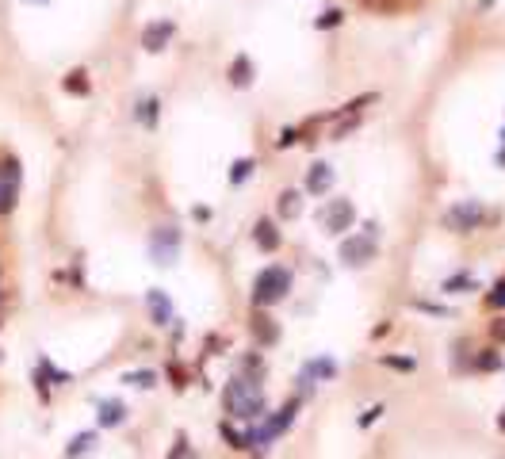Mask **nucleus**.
<instances>
[{
  "label": "nucleus",
  "instance_id": "nucleus-14",
  "mask_svg": "<svg viewBox=\"0 0 505 459\" xmlns=\"http://www.w3.org/2000/svg\"><path fill=\"white\" fill-rule=\"evenodd\" d=\"M96 448H99V429H81V433L61 448V459H84L88 451H96Z\"/></svg>",
  "mask_w": 505,
  "mask_h": 459
},
{
  "label": "nucleus",
  "instance_id": "nucleus-13",
  "mask_svg": "<svg viewBox=\"0 0 505 459\" xmlns=\"http://www.w3.org/2000/svg\"><path fill=\"white\" fill-rule=\"evenodd\" d=\"M253 245H257L260 253H280L283 234L276 230V222H272V218H260L257 226H253Z\"/></svg>",
  "mask_w": 505,
  "mask_h": 459
},
{
  "label": "nucleus",
  "instance_id": "nucleus-28",
  "mask_svg": "<svg viewBox=\"0 0 505 459\" xmlns=\"http://www.w3.org/2000/svg\"><path fill=\"white\" fill-rule=\"evenodd\" d=\"M341 24H345V12L341 8H330V12H322V16L314 19L318 31H333V27H341Z\"/></svg>",
  "mask_w": 505,
  "mask_h": 459
},
{
  "label": "nucleus",
  "instance_id": "nucleus-38",
  "mask_svg": "<svg viewBox=\"0 0 505 459\" xmlns=\"http://www.w3.org/2000/svg\"><path fill=\"white\" fill-rule=\"evenodd\" d=\"M497 429H502V433H505V410L497 413Z\"/></svg>",
  "mask_w": 505,
  "mask_h": 459
},
{
  "label": "nucleus",
  "instance_id": "nucleus-9",
  "mask_svg": "<svg viewBox=\"0 0 505 459\" xmlns=\"http://www.w3.org/2000/svg\"><path fill=\"white\" fill-rule=\"evenodd\" d=\"M173 35H176L173 19H149V24L142 27V50H146V54H161V50L173 42Z\"/></svg>",
  "mask_w": 505,
  "mask_h": 459
},
{
  "label": "nucleus",
  "instance_id": "nucleus-33",
  "mask_svg": "<svg viewBox=\"0 0 505 459\" xmlns=\"http://www.w3.org/2000/svg\"><path fill=\"white\" fill-rule=\"evenodd\" d=\"M191 456V448H188V436H176V444H173V451H169V459H188Z\"/></svg>",
  "mask_w": 505,
  "mask_h": 459
},
{
  "label": "nucleus",
  "instance_id": "nucleus-32",
  "mask_svg": "<svg viewBox=\"0 0 505 459\" xmlns=\"http://www.w3.org/2000/svg\"><path fill=\"white\" fill-rule=\"evenodd\" d=\"M295 142H298V131H295V127H283L280 138H276V149H291Z\"/></svg>",
  "mask_w": 505,
  "mask_h": 459
},
{
  "label": "nucleus",
  "instance_id": "nucleus-6",
  "mask_svg": "<svg viewBox=\"0 0 505 459\" xmlns=\"http://www.w3.org/2000/svg\"><path fill=\"white\" fill-rule=\"evenodd\" d=\"M375 253H379V245L368 234H348L341 241V264H348V268H368L375 261Z\"/></svg>",
  "mask_w": 505,
  "mask_h": 459
},
{
  "label": "nucleus",
  "instance_id": "nucleus-31",
  "mask_svg": "<svg viewBox=\"0 0 505 459\" xmlns=\"http://www.w3.org/2000/svg\"><path fill=\"white\" fill-rule=\"evenodd\" d=\"M165 371H169V379H173L176 391H184V386H188V371H184L176 360H169V368H165Z\"/></svg>",
  "mask_w": 505,
  "mask_h": 459
},
{
  "label": "nucleus",
  "instance_id": "nucleus-19",
  "mask_svg": "<svg viewBox=\"0 0 505 459\" xmlns=\"http://www.w3.org/2000/svg\"><path fill=\"white\" fill-rule=\"evenodd\" d=\"M35 368H39L42 375H46V383L54 386V391H61V386H69V383H73V371L54 368V364H50V356H39V360H35Z\"/></svg>",
  "mask_w": 505,
  "mask_h": 459
},
{
  "label": "nucleus",
  "instance_id": "nucleus-10",
  "mask_svg": "<svg viewBox=\"0 0 505 459\" xmlns=\"http://www.w3.org/2000/svg\"><path fill=\"white\" fill-rule=\"evenodd\" d=\"M146 310H149V321H153L158 329H165V326H173V321H176L173 299H169L161 287H149V291H146Z\"/></svg>",
  "mask_w": 505,
  "mask_h": 459
},
{
  "label": "nucleus",
  "instance_id": "nucleus-4",
  "mask_svg": "<svg viewBox=\"0 0 505 459\" xmlns=\"http://www.w3.org/2000/svg\"><path fill=\"white\" fill-rule=\"evenodd\" d=\"M19 184H23V165L16 153L0 157V218H8L19 207Z\"/></svg>",
  "mask_w": 505,
  "mask_h": 459
},
{
  "label": "nucleus",
  "instance_id": "nucleus-8",
  "mask_svg": "<svg viewBox=\"0 0 505 459\" xmlns=\"http://www.w3.org/2000/svg\"><path fill=\"white\" fill-rule=\"evenodd\" d=\"M333 375H337V360H330V356H318V360L303 364V371H298V391L310 394L318 383H330Z\"/></svg>",
  "mask_w": 505,
  "mask_h": 459
},
{
  "label": "nucleus",
  "instance_id": "nucleus-23",
  "mask_svg": "<svg viewBox=\"0 0 505 459\" xmlns=\"http://www.w3.org/2000/svg\"><path fill=\"white\" fill-rule=\"evenodd\" d=\"M238 375H249V379L265 375V356H260V348H253V353L241 356V371H238Z\"/></svg>",
  "mask_w": 505,
  "mask_h": 459
},
{
  "label": "nucleus",
  "instance_id": "nucleus-35",
  "mask_svg": "<svg viewBox=\"0 0 505 459\" xmlns=\"http://www.w3.org/2000/svg\"><path fill=\"white\" fill-rule=\"evenodd\" d=\"M490 333H494V341L505 344V318H494V326H490Z\"/></svg>",
  "mask_w": 505,
  "mask_h": 459
},
{
  "label": "nucleus",
  "instance_id": "nucleus-26",
  "mask_svg": "<svg viewBox=\"0 0 505 459\" xmlns=\"http://www.w3.org/2000/svg\"><path fill=\"white\" fill-rule=\"evenodd\" d=\"M502 353H497V348H482L479 356H475V371H497L502 368Z\"/></svg>",
  "mask_w": 505,
  "mask_h": 459
},
{
  "label": "nucleus",
  "instance_id": "nucleus-2",
  "mask_svg": "<svg viewBox=\"0 0 505 459\" xmlns=\"http://www.w3.org/2000/svg\"><path fill=\"white\" fill-rule=\"evenodd\" d=\"M291 287H295V272L287 264H265L253 279V306L257 310H268V306L283 303L291 295Z\"/></svg>",
  "mask_w": 505,
  "mask_h": 459
},
{
  "label": "nucleus",
  "instance_id": "nucleus-20",
  "mask_svg": "<svg viewBox=\"0 0 505 459\" xmlns=\"http://www.w3.org/2000/svg\"><path fill=\"white\" fill-rule=\"evenodd\" d=\"M440 291H444V295H467V291H479V279H475L471 272H456V276H448L444 283H440Z\"/></svg>",
  "mask_w": 505,
  "mask_h": 459
},
{
  "label": "nucleus",
  "instance_id": "nucleus-40",
  "mask_svg": "<svg viewBox=\"0 0 505 459\" xmlns=\"http://www.w3.org/2000/svg\"><path fill=\"white\" fill-rule=\"evenodd\" d=\"M0 329H4V310H0Z\"/></svg>",
  "mask_w": 505,
  "mask_h": 459
},
{
  "label": "nucleus",
  "instance_id": "nucleus-27",
  "mask_svg": "<svg viewBox=\"0 0 505 459\" xmlns=\"http://www.w3.org/2000/svg\"><path fill=\"white\" fill-rule=\"evenodd\" d=\"M31 386H35V394H39V406H50V398H54V386L46 383V375H42L39 368L31 371Z\"/></svg>",
  "mask_w": 505,
  "mask_h": 459
},
{
  "label": "nucleus",
  "instance_id": "nucleus-37",
  "mask_svg": "<svg viewBox=\"0 0 505 459\" xmlns=\"http://www.w3.org/2000/svg\"><path fill=\"white\" fill-rule=\"evenodd\" d=\"M23 4H31V8H50L54 0H23Z\"/></svg>",
  "mask_w": 505,
  "mask_h": 459
},
{
  "label": "nucleus",
  "instance_id": "nucleus-5",
  "mask_svg": "<svg viewBox=\"0 0 505 459\" xmlns=\"http://www.w3.org/2000/svg\"><path fill=\"white\" fill-rule=\"evenodd\" d=\"M176 256H180V230L153 226V234H149V261L169 268V264H176Z\"/></svg>",
  "mask_w": 505,
  "mask_h": 459
},
{
  "label": "nucleus",
  "instance_id": "nucleus-42",
  "mask_svg": "<svg viewBox=\"0 0 505 459\" xmlns=\"http://www.w3.org/2000/svg\"><path fill=\"white\" fill-rule=\"evenodd\" d=\"M502 146H505V131H502Z\"/></svg>",
  "mask_w": 505,
  "mask_h": 459
},
{
  "label": "nucleus",
  "instance_id": "nucleus-41",
  "mask_svg": "<svg viewBox=\"0 0 505 459\" xmlns=\"http://www.w3.org/2000/svg\"><path fill=\"white\" fill-rule=\"evenodd\" d=\"M0 364H4V348H0Z\"/></svg>",
  "mask_w": 505,
  "mask_h": 459
},
{
  "label": "nucleus",
  "instance_id": "nucleus-25",
  "mask_svg": "<svg viewBox=\"0 0 505 459\" xmlns=\"http://www.w3.org/2000/svg\"><path fill=\"white\" fill-rule=\"evenodd\" d=\"M218 433H222V440L230 444L234 451H249V444H245V429L238 433V429H234L230 421H222V425H218Z\"/></svg>",
  "mask_w": 505,
  "mask_h": 459
},
{
  "label": "nucleus",
  "instance_id": "nucleus-12",
  "mask_svg": "<svg viewBox=\"0 0 505 459\" xmlns=\"http://www.w3.org/2000/svg\"><path fill=\"white\" fill-rule=\"evenodd\" d=\"M126 402L123 398H96V425L99 429H119L126 425Z\"/></svg>",
  "mask_w": 505,
  "mask_h": 459
},
{
  "label": "nucleus",
  "instance_id": "nucleus-30",
  "mask_svg": "<svg viewBox=\"0 0 505 459\" xmlns=\"http://www.w3.org/2000/svg\"><path fill=\"white\" fill-rule=\"evenodd\" d=\"M486 306H490V310H505V279H497V283L490 287V295H486Z\"/></svg>",
  "mask_w": 505,
  "mask_h": 459
},
{
  "label": "nucleus",
  "instance_id": "nucleus-15",
  "mask_svg": "<svg viewBox=\"0 0 505 459\" xmlns=\"http://www.w3.org/2000/svg\"><path fill=\"white\" fill-rule=\"evenodd\" d=\"M61 92H66V96H73V100H88V96H92V77H88V69H84V66L69 69V73L61 77Z\"/></svg>",
  "mask_w": 505,
  "mask_h": 459
},
{
  "label": "nucleus",
  "instance_id": "nucleus-1",
  "mask_svg": "<svg viewBox=\"0 0 505 459\" xmlns=\"http://www.w3.org/2000/svg\"><path fill=\"white\" fill-rule=\"evenodd\" d=\"M222 410L230 413L234 421H260L268 413V398H265V386L260 379H249V375H234L230 383L222 386Z\"/></svg>",
  "mask_w": 505,
  "mask_h": 459
},
{
  "label": "nucleus",
  "instance_id": "nucleus-29",
  "mask_svg": "<svg viewBox=\"0 0 505 459\" xmlns=\"http://www.w3.org/2000/svg\"><path fill=\"white\" fill-rule=\"evenodd\" d=\"M379 364H387V368H394V371H414L417 368L414 356H379Z\"/></svg>",
  "mask_w": 505,
  "mask_h": 459
},
{
  "label": "nucleus",
  "instance_id": "nucleus-34",
  "mask_svg": "<svg viewBox=\"0 0 505 459\" xmlns=\"http://www.w3.org/2000/svg\"><path fill=\"white\" fill-rule=\"evenodd\" d=\"M379 418H383V402H379V406H372V410H364V418H360V429H372Z\"/></svg>",
  "mask_w": 505,
  "mask_h": 459
},
{
  "label": "nucleus",
  "instance_id": "nucleus-16",
  "mask_svg": "<svg viewBox=\"0 0 505 459\" xmlns=\"http://www.w3.org/2000/svg\"><path fill=\"white\" fill-rule=\"evenodd\" d=\"M333 180H337V176H333V165H325V161H314L307 169V191L310 196H325V191L333 188Z\"/></svg>",
  "mask_w": 505,
  "mask_h": 459
},
{
  "label": "nucleus",
  "instance_id": "nucleus-24",
  "mask_svg": "<svg viewBox=\"0 0 505 459\" xmlns=\"http://www.w3.org/2000/svg\"><path fill=\"white\" fill-rule=\"evenodd\" d=\"M253 169H257V157H238L234 161V169H230V184L238 188V184H245L249 176H253Z\"/></svg>",
  "mask_w": 505,
  "mask_h": 459
},
{
  "label": "nucleus",
  "instance_id": "nucleus-36",
  "mask_svg": "<svg viewBox=\"0 0 505 459\" xmlns=\"http://www.w3.org/2000/svg\"><path fill=\"white\" fill-rule=\"evenodd\" d=\"M191 218H199V222H207V218H211V211H207V207H191Z\"/></svg>",
  "mask_w": 505,
  "mask_h": 459
},
{
  "label": "nucleus",
  "instance_id": "nucleus-21",
  "mask_svg": "<svg viewBox=\"0 0 505 459\" xmlns=\"http://www.w3.org/2000/svg\"><path fill=\"white\" fill-rule=\"evenodd\" d=\"M276 214H280V218H298V214H303V196H298V191H280V199H276Z\"/></svg>",
  "mask_w": 505,
  "mask_h": 459
},
{
  "label": "nucleus",
  "instance_id": "nucleus-3",
  "mask_svg": "<svg viewBox=\"0 0 505 459\" xmlns=\"http://www.w3.org/2000/svg\"><path fill=\"white\" fill-rule=\"evenodd\" d=\"M494 218H497V214L486 211L482 199H459V203H452L444 214H440L444 230H452V234H471V230H482L486 222H494Z\"/></svg>",
  "mask_w": 505,
  "mask_h": 459
},
{
  "label": "nucleus",
  "instance_id": "nucleus-7",
  "mask_svg": "<svg viewBox=\"0 0 505 459\" xmlns=\"http://www.w3.org/2000/svg\"><path fill=\"white\" fill-rule=\"evenodd\" d=\"M318 222L325 226V234H345V230H352V222H356V207H352V199H330V203L318 211Z\"/></svg>",
  "mask_w": 505,
  "mask_h": 459
},
{
  "label": "nucleus",
  "instance_id": "nucleus-18",
  "mask_svg": "<svg viewBox=\"0 0 505 459\" xmlns=\"http://www.w3.org/2000/svg\"><path fill=\"white\" fill-rule=\"evenodd\" d=\"M134 119H138L142 131H158V123H161V96H142L138 107H134Z\"/></svg>",
  "mask_w": 505,
  "mask_h": 459
},
{
  "label": "nucleus",
  "instance_id": "nucleus-39",
  "mask_svg": "<svg viewBox=\"0 0 505 459\" xmlns=\"http://www.w3.org/2000/svg\"><path fill=\"white\" fill-rule=\"evenodd\" d=\"M0 287H4V261H0Z\"/></svg>",
  "mask_w": 505,
  "mask_h": 459
},
{
  "label": "nucleus",
  "instance_id": "nucleus-22",
  "mask_svg": "<svg viewBox=\"0 0 505 459\" xmlns=\"http://www.w3.org/2000/svg\"><path fill=\"white\" fill-rule=\"evenodd\" d=\"M158 371H153V368H138V371H126V375H123V383L126 386H138V391H149V386H158Z\"/></svg>",
  "mask_w": 505,
  "mask_h": 459
},
{
  "label": "nucleus",
  "instance_id": "nucleus-17",
  "mask_svg": "<svg viewBox=\"0 0 505 459\" xmlns=\"http://www.w3.org/2000/svg\"><path fill=\"white\" fill-rule=\"evenodd\" d=\"M226 77H230L234 88H249V84H253V77H257L253 57H249V54H234V62H230V69H226Z\"/></svg>",
  "mask_w": 505,
  "mask_h": 459
},
{
  "label": "nucleus",
  "instance_id": "nucleus-11",
  "mask_svg": "<svg viewBox=\"0 0 505 459\" xmlns=\"http://www.w3.org/2000/svg\"><path fill=\"white\" fill-rule=\"evenodd\" d=\"M249 333H253L257 348H272V344H280V321H276L272 314L257 310V314H253V321H249Z\"/></svg>",
  "mask_w": 505,
  "mask_h": 459
}]
</instances>
